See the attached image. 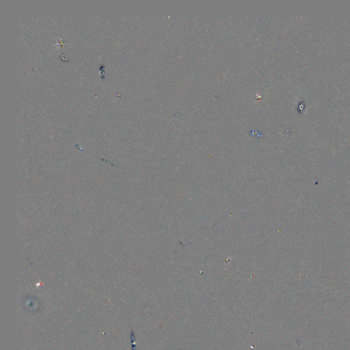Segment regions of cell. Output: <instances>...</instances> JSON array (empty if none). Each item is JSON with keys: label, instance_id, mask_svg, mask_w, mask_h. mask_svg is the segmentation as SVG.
I'll list each match as a JSON object with an SVG mask.
<instances>
[{"label": "cell", "instance_id": "cell-1", "mask_svg": "<svg viewBox=\"0 0 350 350\" xmlns=\"http://www.w3.org/2000/svg\"><path fill=\"white\" fill-rule=\"evenodd\" d=\"M131 349L132 350H137L136 349V345H135V338L134 333L133 331L131 332Z\"/></svg>", "mask_w": 350, "mask_h": 350}]
</instances>
